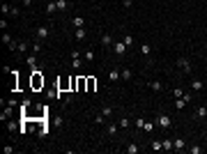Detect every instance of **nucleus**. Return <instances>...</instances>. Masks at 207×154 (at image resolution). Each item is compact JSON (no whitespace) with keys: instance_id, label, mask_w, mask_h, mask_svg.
<instances>
[{"instance_id":"28","label":"nucleus","mask_w":207,"mask_h":154,"mask_svg":"<svg viewBox=\"0 0 207 154\" xmlns=\"http://www.w3.org/2000/svg\"><path fill=\"white\" fill-rule=\"evenodd\" d=\"M95 122H97V124H104V122H106V115H104V113H99V115L95 117Z\"/></svg>"},{"instance_id":"10","label":"nucleus","mask_w":207,"mask_h":154,"mask_svg":"<svg viewBox=\"0 0 207 154\" xmlns=\"http://www.w3.org/2000/svg\"><path fill=\"white\" fill-rule=\"evenodd\" d=\"M87 78V90L85 92H95V87H97V78L95 76H85Z\"/></svg>"},{"instance_id":"24","label":"nucleus","mask_w":207,"mask_h":154,"mask_svg":"<svg viewBox=\"0 0 207 154\" xmlns=\"http://www.w3.org/2000/svg\"><path fill=\"white\" fill-rule=\"evenodd\" d=\"M55 9H58V5H55V2H48V5H46V14H53V12H55Z\"/></svg>"},{"instance_id":"11","label":"nucleus","mask_w":207,"mask_h":154,"mask_svg":"<svg viewBox=\"0 0 207 154\" xmlns=\"http://www.w3.org/2000/svg\"><path fill=\"white\" fill-rule=\"evenodd\" d=\"M172 145H175V150H184V147H186V143H184V138H172Z\"/></svg>"},{"instance_id":"27","label":"nucleus","mask_w":207,"mask_h":154,"mask_svg":"<svg viewBox=\"0 0 207 154\" xmlns=\"http://www.w3.org/2000/svg\"><path fill=\"white\" fill-rule=\"evenodd\" d=\"M39 48H42V42H39V39H37V42L32 44V53H34V55H37V53H39Z\"/></svg>"},{"instance_id":"26","label":"nucleus","mask_w":207,"mask_h":154,"mask_svg":"<svg viewBox=\"0 0 207 154\" xmlns=\"http://www.w3.org/2000/svg\"><path fill=\"white\" fill-rule=\"evenodd\" d=\"M131 76H134V74H131V69H122V78H124V81H129Z\"/></svg>"},{"instance_id":"4","label":"nucleus","mask_w":207,"mask_h":154,"mask_svg":"<svg viewBox=\"0 0 207 154\" xmlns=\"http://www.w3.org/2000/svg\"><path fill=\"white\" fill-rule=\"evenodd\" d=\"M177 67H180L182 71H186V74H191V69H193V67H191V62L186 60V58H177Z\"/></svg>"},{"instance_id":"17","label":"nucleus","mask_w":207,"mask_h":154,"mask_svg":"<svg viewBox=\"0 0 207 154\" xmlns=\"http://www.w3.org/2000/svg\"><path fill=\"white\" fill-rule=\"evenodd\" d=\"M71 26H74V28H83V26H85V18H81V16L71 18Z\"/></svg>"},{"instance_id":"3","label":"nucleus","mask_w":207,"mask_h":154,"mask_svg":"<svg viewBox=\"0 0 207 154\" xmlns=\"http://www.w3.org/2000/svg\"><path fill=\"white\" fill-rule=\"evenodd\" d=\"M127 48H129V46H127L124 42H117V39L113 42V51L117 53V55H124V53H127Z\"/></svg>"},{"instance_id":"18","label":"nucleus","mask_w":207,"mask_h":154,"mask_svg":"<svg viewBox=\"0 0 207 154\" xmlns=\"http://www.w3.org/2000/svg\"><path fill=\"white\" fill-rule=\"evenodd\" d=\"M83 60H85V62H92V60H95V51H92V48H87V51L83 53Z\"/></svg>"},{"instance_id":"6","label":"nucleus","mask_w":207,"mask_h":154,"mask_svg":"<svg viewBox=\"0 0 207 154\" xmlns=\"http://www.w3.org/2000/svg\"><path fill=\"white\" fill-rule=\"evenodd\" d=\"M81 65H83V58H81V53H78V51H74V53H71V67L81 69Z\"/></svg>"},{"instance_id":"30","label":"nucleus","mask_w":207,"mask_h":154,"mask_svg":"<svg viewBox=\"0 0 207 154\" xmlns=\"http://www.w3.org/2000/svg\"><path fill=\"white\" fill-rule=\"evenodd\" d=\"M101 113H104V115H106V117H108V115H111V113H113V108H111V106H104V108H101Z\"/></svg>"},{"instance_id":"34","label":"nucleus","mask_w":207,"mask_h":154,"mask_svg":"<svg viewBox=\"0 0 207 154\" xmlns=\"http://www.w3.org/2000/svg\"><path fill=\"white\" fill-rule=\"evenodd\" d=\"M175 106H177V108H184V106H186V101H184V99H177V101H175Z\"/></svg>"},{"instance_id":"35","label":"nucleus","mask_w":207,"mask_h":154,"mask_svg":"<svg viewBox=\"0 0 207 154\" xmlns=\"http://www.w3.org/2000/svg\"><path fill=\"white\" fill-rule=\"evenodd\" d=\"M152 129H154V124H152V122H145V127H143V131H152Z\"/></svg>"},{"instance_id":"15","label":"nucleus","mask_w":207,"mask_h":154,"mask_svg":"<svg viewBox=\"0 0 207 154\" xmlns=\"http://www.w3.org/2000/svg\"><path fill=\"white\" fill-rule=\"evenodd\" d=\"M108 78H111V81H120V78H122V71H120V69H111Z\"/></svg>"},{"instance_id":"22","label":"nucleus","mask_w":207,"mask_h":154,"mask_svg":"<svg viewBox=\"0 0 207 154\" xmlns=\"http://www.w3.org/2000/svg\"><path fill=\"white\" fill-rule=\"evenodd\" d=\"M140 53H143V55H150V53H152L150 44H140Z\"/></svg>"},{"instance_id":"29","label":"nucleus","mask_w":207,"mask_h":154,"mask_svg":"<svg viewBox=\"0 0 207 154\" xmlns=\"http://www.w3.org/2000/svg\"><path fill=\"white\" fill-rule=\"evenodd\" d=\"M2 14H12V7H9L7 2H2Z\"/></svg>"},{"instance_id":"36","label":"nucleus","mask_w":207,"mask_h":154,"mask_svg":"<svg viewBox=\"0 0 207 154\" xmlns=\"http://www.w3.org/2000/svg\"><path fill=\"white\" fill-rule=\"evenodd\" d=\"M200 152H203V147H198V145L191 147V154H200Z\"/></svg>"},{"instance_id":"2","label":"nucleus","mask_w":207,"mask_h":154,"mask_svg":"<svg viewBox=\"0 0 207 154\" xmlns=\"http://www.w3.org/2000/svg\"><path fill=\"white\" fill-rule=\"evenodd\" d=\"M58 90L60 92H67V90H71V78H58Z\"/></svg>"},{"instance_id":"7","label":"nucleus","mask_w":207,"mask_h":154,"mask_svg":"<svg viewBox=\"0 0 207 154\" xmlns=\"http://www.w3.org/2000/svg\"><path fill=\"white\" fill-rule=\"evenodd\" d=\"M191 90H193V92H203V90H205V83H203L200 78H193V81H191Z\"/></svg>"},{"instance_id":"1","label":"nucleus","mask_w":207,"mask_h":154,"mask_svg":"<svg viewBox=\"0 0 207 154\" xmlns=\"http://www.w3.org/2000/svg\"><path fill=\"white\" fill-rule=\"evenodd\" d=\"M30 85H32V90H42V87H44L42 69H32V76H30Z\"/></svg>"},{"instance_id":"21","label":"nucleus","mask_w":207,"mask_h":154,"mask_svg":"<svg viewBox=\"0 0 207 154\" xmlns=\"http://www.w3.org/2000/svg\"><path fill=\"white\" fill-rule=\"evenodd\" d=\"M117 124H120V129H129V124H131V120H129V117H122V120L117 122Z\"/></svg>"},{"instance_id":"33","label":"nucleus","mask_w":207,"mask_h":154,"mask_svg":"<svg viewBox=\"0 0 207 154\" xmlns=\"http://www.w3.org/2000/svg\"><path fill=\"white\" fill-rule=\"evenodd\" d=\"M122 42L127 44V46H131V44H134V37H129V34H127V37H124V39H122Z\"/></svg>"},{"instance_id":"12","label":"nucleus","mask_w":207,"mask_h":154,"mask_svg":"<svg viewBox=\"0 0 207 154\" xmlns=\"http://www.w3.org/2000/svg\"><path fill=\"white\" fill-rule=\"evenodd\" d=\"M74 37H76V42H85L87 32H85V30H83V28H76V34H74Z\"/></svg>"},{"instance_id":"32","label":"nucleus","mask_w":207,"mask_h":154,"mask_svg":"<svg viewBox=\"0 0 207 154\" xmlns=\"http://www.w3.org/2000/svg\"><path fill=\"white\" fill-rule=\"evenodd\" d=\"M127 152H129V154H136V152H138V145H129V147H127Z\"/></svg>"},{"instance_id":"13","label":"nucleus","mask_w":207,"mask_h":154,"mask_svg":"<svg viewBox=\"0 0 207 154\" xmlns=\"http://www.w3.org/2000/svg\"><path fill=\"white\" fill-rule=\"evenodd\" d=\"M101 46H106V48L113 46V37H111V34H106V32L101 34Z\"/></svg>"},{"instance_id":"9","label":"nucleus","mask_w":207,"mask_h":154,"mask_svg":"<svg viewBox=\"0 0 207 154\" xmlns=\"http://www.w3.org/2000/svg\"><path fill=\"white\" fill-rule=\"evenodd\" d=\"M150 90H152V92H161V90H164V83H161V81H150Z\"/></svg>"},{"instance_id":"25","label":"nucleus","mask_w":207,"mask_h":154,"mask_svg":"<svg viewBox=\"0 0 207 154\" xmlns=\"http://www.w3.org/2000/svg\"><path fill=\"white\" fill-rule=\"evenodd\" d=\"M172 94H175V99H182V97H184V90H182V87H175Z\"/></svg>"},{"instance_id":"5","label":"nucleus","mask_w":207,"mask_h":154,"mask_svg":"<svg viewBox=\"0 0 207 154\" xmlns=\"http://www.w3.org/2000/svg\"><path fill=\"white\" fill-rule=\"evenodd\" d=\"M48 34H51V28H48V26H39V28H37V39H39V42L46 39Z\"/></svg>"},{"instance_id":"23","label":"nucleus","mask_w":207,"mask_h":154,"mask_svg":"<svg viewBox=\"0 0 207 154\" xmlns=\"http://www.w3.org/2000/svg\"><path fill=\"white\" fill-rule=\"evenodd\" d=\"M152 150H154V152L164 150V143H161V140H152Z\"/></svg>"},{"instance_id":"8","label":"nucleus","mask_w":207,"mask_h":154,"mask_svg":"<svg viewBox=\"0 0 207 154\" xmlns=\"http://www.w3.org/2000/svg\"><path fill=\"white\" fill-rule=\"evenodd\" d=\"M159 127L161 129H170V117H168V115H159Z\"/></svg>"},{"instance_id":"14","label":"nucleus","mask_w":207,"mask_h":154,"mask_svg":"<svg viewBox=\"0 0 207 154\" xmlns=\"http://www.w3.org/2000/svg\"><path fill=\"white\" fill-rule=\"evenodd\" d=\"M196 117H198V120H205L207 117V108L205 106H198V108H196Z\"/></svg>"},{"instance_id":"16","label":"nucleus","mask_w":207,"mask_h":154,"mask_svg":"<svg viewBox=\"0 0 207 154\" xmlns=\"http://www.w3.org/2000/svg\"><path fill=\"white\" fill-rule=\"evenodd\" d=\"M28 67H32V69H37V55H34V53H30V55H28Z\"/></svg>"},{"instance_id":"31","label":"nucleus","mask_w":207,"mask_h":154,"mask_svg":"<svg viewBox=\"0 0 207 154\" xmlns=\"http://www.w3.org/2000/svg\"><path fill=\"white\" fill-rule=\"evenodd\" d=\"M143 127H145V120H143V117H138V120H136V129H143Z\"/></svg>"},{"instance_id":"20","label":"nucleus","mask_w":207,"mask_h":154,"mask_svg":"<svg viewBox=\"0 0 207 154\" xmlns=\"http://www.w3.org/2000/svg\"><path fill=\"white\" fill-rule=\"evenodd\" d=\"M16 51H18V53H26V51H28V42H18V44H16Z\"/></svg>"},{"instance_id":"19","label":"nucleus","mask_w":207,"mask_h":154,"mask_svg":"<svg viewBox=\"0 0 207 154\" xmlns=\"http://www.w3.org/2000/svg\"><path fill=\"white\" fill-rule=\"evenodd\" d=\"M161 143H164V150H175V145H172V138H164Z\"/></svg>"}]
</instances>
